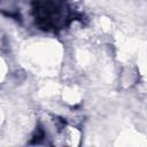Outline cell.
<instances>
[{
	"instance_id": "cell-1",
	"label": "cell",
	"mask_w": 147,
	"mask_h": 147,
	"mask_svg": "<svg viewBox=\"0 0 147 147\" xmlns=\"http://www.w3.org/2000/svg\"><path fill=\"white\" fill-rule=\"evenodd\" d=\"M31 14L36 25L46 31L64 29L71 17L69 6L61 1H36L32 3Z\"/></svg>"
},
{
	"instance_id": "cell-2",
	"label": "cell",
	"mask_w": 147,
	"mask_h": 147,
	"mask_svg": "<svg viewBox=\"0 0 147 147\" xmlns=\"http://www.w3.org/2000/svg\"><path fill=\"white\" fill-rule=\"evenodd\" d=\"M55 140L59 147H82L83 131L76 124L61 122L56 126Z\"/></svg>"
},
{
	"instance_id": "cell-3",
	"label": "cell",
	"mask_w": 147,
	"mask_h": 147,
	"mask_svg": "<svg viewBox=\"0 0 147 147\" xmlns=\"http://www.w3.org/2000/svg\"><path fill=\"white\" fill-rule=\"evenodd\" d=\"M139 82V70L133 64L123 65L118 74V84L122 90H131Z\"/></svg>"
},
{
	"instance_id": "cell-4",
	"label": "cell",
	"mask_w": 147,
	"mask_h": 147,
	"mask_svg": "<svg viewBox=\"0 0 147 147\" xmlns=\"http://www.w3.org/2000/svg\"><path fill=\"white\" fill-rule=\"evenodd\" d=\"M83 98V91L78 85H69L63 90V100L70 106H76Z\"/></svg>"
},
{
	"instance_id": "cell-5",
	"label": "cell",
	"mask_w": 147,
	"mask_h": 147,
	"mask_svg": "<svg viewBox=\"0 0 147 147\" xmlns=\"http://www.w3.org/2000/svg\"><path fill=\"white\" fill-rule=\"evenodd\" d=\"M0 11L10 17H15L20 14V9H17L14 2H0Z\"/></svg>"
},
{
	"instance_id": "cell-6",
	"label": "cell",
	"mask_w": 147,
	"mask_h": 147,
	"mask_svg": "<svg viewBox=\"0 0 147 147\" xmlns=\"http://www.w3.org/2000/svg\"><path fill=\"white\" fill-rule=\"evenodd\" d=\"M24 147H52V145L46 140V138L41 136V137L31 139Z\"/></svg>"
},
{
	"instance_id": "cell-7",
	"label": "cell",
	"mask_w": 147,
	"mask_h": 147,
	"mask_svg": "<svg viewBox=\"0 0 147 147\" xmlns=\"http://www.w3.org/2000/svg\"><path fill=\"white\" fill-rule=\"evenodd\" d=\"M5 69H6V63H5L3 59L0 56V80L2 79V77L5 75Z\"/></svg>"
},
{
	"instance_id": "cell-8",
	"label": "cell",
	"mask_w": 147,
	"mask_h": 147,
	"mask_svg": "<svg viewBox=\"0 0 147 147\" xmlns=\"http://www.w3.org/2000/svg\"><path fill=\"white\" fill-rule=\"evenodd\" d=\"M3 123V111H2V108L0 107V126L2 125Z\"/></svg>"
}]
</instances>
